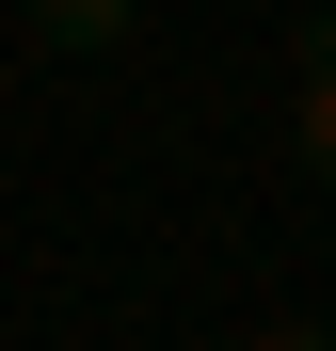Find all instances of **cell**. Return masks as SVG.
<instances>
[{"mask_svg": "<svg viewBox=\"0 0 336 351\" xmlns=\"http://www.w3.org/2000/svg\"><path fill=\"white\" fill-rule=\"evenodd\" d=\"M289 160L336 192V16H304V32H289Z\"/></svg>", "mask_w": 336, "mask_h": 351, "instance_id": "cell-1", "label": "cell"}, {"mask_svg": "<svg viewBox=\"0 0 336 351\" xmlns=\"http://www.w3.org/2000/svg\"><path fill=\"white\" fill-rule=\"evenodd\" d=\"M16 16H32L48 48H80V64H112V48L144 32V0H16Z\"/></svg>", "mask_w": 336, "mask_h": 351, "instance_id": "cell-2", "label": "cell"}, {"mask_svg": "<svg viewBox=\"0 0 336 351\" xmlns=\"http://www.w3.org/2000/svg\"><path fill=\"white\" fill-rule=\"evenodd\" d=\"M240 351H336V319H256Z\"/></svg>", "mask_w": 336, "mask_h": 351, "instance_id": "cell-3", "label": "cell"}]
</instances>
